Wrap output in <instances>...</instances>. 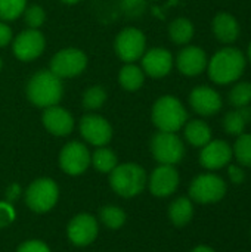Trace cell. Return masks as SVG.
<instances>
[{"label":"cell","instance_id":"obj_24","mask_svg":"<svg viewBox=\"0 0 251 252\" xmlns=\"http://www.w3.org/2000/svg\"><path fill=\"white\" fill-rule=\"evenodd\" d=\"M194 216V207L192 202L188 198H178L172 202L169 208V217L172 223L178 227L186 226Z\"/></svg>","mask_w":251,"mask_h":252},{"label":"cell","instance_id":"obj_23","mask_svg":"<svg viewBox=\"0 0 251 252\" xmlns=\"http://www.w3.org/2000/svg\"><path fill=\"white\" fill-rule=\"evenodd\" d=\"M185 137L192 146L203 148L212 140V128L203 120H192L185 126Z\"/></svg>","mask_w":251,"mask_h":252},{"label":"cell","instance_id":"obj_30","mask_svg":"<svg viewBox=\"0 0 251 252\" xmlns=\"http://www.w3.org/2000/svg\"><path fill=\"white\" fill-rule=\"evenodd\" d=\"M101 220L109 229H120L126 221V214L121 208L108 205L101 210Z\"/></svg>","mask_w":251,"mask_h":252},{"label":"cell","instance_id":"obj_20","mask_svg":"<svg viewBox=\"0 0 251 252\" xmlns=\"http://www.w3.org/2000/svg\"><path fill=\"white\" fill-rule=\"evenodd\" d=\"M213 32L216 38L225 44L234 43L240 35V25L238 21L226 12H220L213 19Z\"/></svg>","mask_w":251,"mask_h":252},{"label":"cell","instance_id":"obj_11","mask_svg":"<svg viewBox=\"0 0 251 252\" xmlns=\"http://www.w3.org/2000/svg\"><path fill=\"white\" fill-rule=\"evenodd\" d=\"M81 137L93 146H105L109 143L112 137V127L111 124L101 115L87 114L80 120L78 124Z\"/></svg>","mask_w":251,"mask_h":252},{"label":"cell","instance_id":"obj_12","mask_svg":"<svg viewBox=\"0 0 251 252\" xmlns=\"http://www.w3.org/2000/svg\"><path fill=\"white\" fill-rule=\"evenodd\" d=\"M59 165L70 176H78L90 165V152L80 142L67 143L59 154Z\"/></svg>","mask_w":251,"mask_h":252},{"label":"cell","instance_id":"obj_26","mask_svg":"<svg viewBox=\"0 0 251 252\" xmlns=\"http://www.w3.org/2000/svg\"><path fill=\"white\" fill-rule=\"evenodd\" d=\"M90 162L99 173H111L117 167V155L111 149L101 146L90 157Z\"/></svg>","mask_w":251,"mask_h":252},{"label":"cell","instance_id":"obj_28","mask_svg":"<svg viewBox=\"0 0 251 252\" xmlns=\"http://www.w3.org/2000/svg\"><path fill=\"white\" fill-rule=\"evenodd\" d=\"M107 100V92L102 86H92L89 87L81 97V103L89 111H96L102 108V105Z\"/></svg>","mask_w":251,"mask_h":252},{"label":"cell","instance_id":"obj_38","mask_svg":"<svg viewBox=\"0 0 251 252\" xmlns=\"http://www.w3.org/2000/svg\"><path fill=\"white\" fill-rule=\"evenodd\" d=\"M191 252H215L212 248H209V247H197V248H194Z\"/></svg>","mask_w":251,"mask_h":252},{"label":"cell","instance_id":"obj_5","mask_svg":"<svg viewBox=\"0 0 251 252\" xmlns=\"http://www.w3.org/2000/svg\"><path fill=\"white\" fill-rule=\"evenodd\" d=\"M114 50L123 62L135 63L146 52V37L139 28L127 27L117 34Z\"/></svg>","mask_w":251,"mask_h":252},{"label":"cell","instance_id":"obj_21","mask_svg":"<svg viewBox=\"0 0 251 252\" xmlns=\"http://www.w3.org/2000/svg\"><path fill=\"white\" fill-rule=\"evenodd\" d=\"M251 120V109L249 106L237 108L235 111H231L223 118V128L228 134L240 136L244 133L246 126Z\"/></svg>","mask_w":251,"mask_h":252},{"label":"cell","instance_id":"obj_2","mask_svg":"<svg viewBox=\"0 0 251 252\" xmlns=\"http://www.w3.org/2000/svg\"><path fill=\"white\" fill-rule=\"evenodd\" d=\"M209 66V77L216 84H231L237 81L246 68V58L241 50L235 47L220 49L213 55Z\"/></svg>","mask_w":251,"mask_h":252},{"label":"cell","instance_id":"obj_7","mask_svg":"<svg viewBox=\"0 0 251 252\" xmlns=\"http://www.w3.org/2000/svg\"><path fill=\"white\" fill-rule=\"evenodd\" d=\"M59 189L52 179H38L34 180L25 193L27 205L36 213H46L55 207L58 202Z\"/></svg>","mask_w":251,"mask_h":252},{"label":"cell","instance_id":"obj_34","mask_svg":"<svg viewBox=\"0 0 251 252\" xmlns=\"http://www.w3.org/2000/svg\"><path fill=\"white\" fill-rule=\"evenodd\" d=\"M16 252H50V250L41 241H27L19 245Z\"/></svg>","mask_w":251,"mask_h":252},{"label":"cell","instance_id":"obj_35","mask_svg":"<svg viewBox=\"0 0 251 252\" xmlns=\"http://www.w3.org/2000/svg\"><path fill=\"white\" fill-rule=\"evenodd\" d=\"M12 40H13L12 28L3 21H0V47H6L7 44L12 43Z\"/></svg>","mask_w":251,"mask_h":252},{"label":"cell","instance_id":"obj_41","mask_svg":"<svg viewBox=\"0 0 251 252\" xmlns=\"http://www.w3.org/2000/svg\"><path fill=\"white\" fill-rule=\"evenodd\" d=\"M1 68H3V61H1V58H0V71H1Z\"/></svg>","mask_w":251,"mask_h":252},{"label":"cell","instance_id":"obj_3","mask_svg":"<svg viewBox=\"0 0 251 252\" xmlns=\"http://www.w3.org/2000/svg\"><path fill=\"white\" fill-rule=\"evenodd\" d=\"M151 118L154 126L160 131L176 133L185 126L188 120V112L178 97L167 94L157 99L152 106Z\"/></svg>","mask_w":251,"mask_h":252},{"label":"cell","instance_id":"obj_19","mask_svg":"<svg viewBox=\"0 0 251 252\" xmlns=\"http://www.w3.org/2000/svg\"><path fill=\"white\" fill-rule=\"evenodd\" d=\"M232 158V148L225 140H210L200 154V162L207 170H219L229 164Z\"/></svg>","mask_w":251,"mask_h":252},{"label":"cell","instance_id":"obj_8","mask_svg":"<svg viewBox=\"0 0 251 252\" xmlns=\"http://www.w3.org/2000/svg\"><path fill=\"white\" fill-rule=\"evenodd\" d=\"M151 152L160 164L175 165L182 161L185 146L176 133L160 131L151 140Z\"/></svg>","mask_w":251,"mask_h":252},{"label":"cell","instance_id":"obj_16","mask_svg":"<svg viewBox=\"0 0 251 252\" xmlns=\"http://www.w3.org/2000/svg\"><path fill=\"white\" fill-rule=\"evenodd\" d=\"M207 63H209L207 55L198 46L183 47L176 58V66H178L179 72L186 77L200 75L203 71H206Z\"/></svg>","mask_w":251,"mask_h":252},{"label":"cell","instance_id":"obj_40","mask_svg":"<svg viewBox=\"0 0 251 252\" xmlns=\"http://www.w3.org/2000/svg\"><path fill=\"white\" fill-rule=\"evenodd\" d=\"M249 59L251 61V43H250V46H249Z\"/></svg>","mask_w":251,"mask_h":252},{"label":"cell","instance_id":"obj_17","mask_svg":"<svg viewBox=\"0 0 251 252\" xmlns=\"http://www.w3.org/2000/svg\"><path fill=\"white\" fill-rule=\"evenodd\" d=\"M179 186V174L173 165L161 164L157 167L149 179V189L151 193L158 198H166L176 192Z\"/></svg>","mask_w":251,"mask_h":252},{"label":"cell","instance_id":"obj_27","mask_svg":"<svg viewBox=\"0 0 251 252\" xmlns=\"http://www.w3.org/2000/svg\"><path fill=\"white\" fill-rule=\"evenodd\" d=\"M228 100L235 108L249 106L251 102V83L243 81V83L235 84L228 94Z\"/></svg>","mask_w":251,"mask_h":252},{"label":"cell","instance_id":"obj_33","mask_svg":"<svg viewBox=\"0 0 251 252\" xmlns=\"http://www.w3.org/2000/svg\"><path fill=\"white\" fill-rule=\"evenodd\" d=\"M15 220V210L9 202H0V227L10 224Z\"/></svg>","mask_w":251,"mask_h":252},{"label":"cell","instance_id":"obj_18","mask_svg":"<svg viewBox=\"0 0 251 252\" xmlns=\"http://www.w3.org/2000/svg\"><path fill=\"white\" fill-rule=\"evenodd\" d=\"M41 120H43L44 128L53 136H61V137L68 136L74 128L72 115L67 109L61 108L58 105L46 108L43 111Z\"/></svg>","mask_w":251,"mask_h":252},{"label":"cell","instance_id":"obj_32","mask_svg":"<svg viewBox=\"0 0 251 252\" xmlns=\"http://www.w3.org/2000/svg\"><path fill=\"white\" fill-rule=\"evenodd\" d=\"M22 15H24L25 24L28 25V28H34V30H38L46 21V12L38 4L27 6Z\"/></svg>","mask_w":251,"mask_h":252},{"label":"cell","instance_id":"obj_9","mask_svg":"<svg viewBox=\"0 0 251 252\" xmlns=\"http://www.w3.org/2000/svg\"><path fill=\"white\" fill-rule=\"evenodd\" d=\"M189 195L200 204H213L226 195V183L216 174H201L192 180Z\"/></svg>","mask_w":251,"mask_h":252},{"label":"cell","instance_id":"obj_4","mask_svg":"<svg viewBox=\"0 0 251 252\" xmlns=\"http://www.w3.org/2000/svg\"><path fill=\"white\" fill-rule=\"evenodd\" d=\"M111 188L123 198H133L139 195L146 183L145 170L138 164H121L111 171Z\"/></svg>","mask_w":251,"mask_h":252},{"label":"cell","instance_id":"obj_6","mask_svg":"<svg viewBox=\"0 0 251 252\" xmlns=\"http://www.w3.org/2000/svg\"><path fill=\"white\" fill-rule=\"evenodd\" d=\"M87 66V56L83 50L77 47H67L55 53L50 59V71L59 77L64 78H72L80 74Z\"/></svg>","mask_w":251,"mask_h":252},{"label":"cell","instance_id":"obj_22","mask_svg":"<svg viewBox=\"0 0 251 252\" xmlns=\"http://www.w3.org/2000/svg\"><path fill=\"white\" fill-rule=\"evenodd\" d=\"M118 83L127 92H138L145 83V72L135 63H126L120 69Z\"/></svg>","mask_w":251,"mask_h":252},{"label":"cell","instance_id":"obj_36","mask_svg":"<svg viewBox=\"0 0 251 252\" xmlns=\"http://www.w3.org/2000/svg\"><path fill=\"white\" fill-rule=\"evenodd\" d=\"M228 174H229V179L234 185H241L246 179V174L243 171V168H240L238 165H231L228 168Z\"/></svg>","mask_w":251,"mask_h":252},{"label":"cell","instance_id":"obj_13","mask_svg":"<svg viewBox=\"0 0 251 252\" xmlns=\"http://www.w3.org/2000/svg\"><path fill=\"white\" fill-rule=\"evenodd\" d=\"M142 71L152 78H163L170 74L173 68V56L167 49L154 47L141 58Z\"/></svg>","mask_w":251,"mask_h":252},{"label":"cell","instance_id":"obj_39","mask_svg":"<svg viewBox=\"0 0 251 252\" xmlns=\"http://www.w3.org/2000/svg\"><path fill=\"white\" fill-rule=\"evenodd\" d=\"M62 3H67V4H75V3H78V1H81V0H61Z\"/></svg>","mask_w":251,"mask_h":252},{"label":"cell","instance_id":"obj_31","mask_svg":"<svg viewBox=\"0 0 251 252\" xmlns=\"http://www.w3.org/2000/svg\"><path fill=\"white\" fill-rule=\"evenodd\" d=\"M235 158L241 165L251 167V134H240L234 145Z\"/></svg>","mask_w":251,"mask_h":252},{"label":"cell","instance_id":"obj_1","mask_svg":"<svg viewBox=\"0 0 251 252\" xmlns=\"http://www.w3.org/2000/svg\"><path fill=\"white\" fill-rule=\"evenodd\" d=\"M25 93L34 106L46 109L61 102L64 96V84L50 69H41L28 80Z\"/></svg>","mask_w":251,"mask_h":252},{"label":"cell","instance_id":"obj_25","mask_svg":"<svg viewBox=\"0 0 251 252\" xmlns=\"http://www.w3.org/2000/svg\"><path fill=\"white\" fill-rule=\"evenodd\" d=\"M170 40L176 44H186L194 37V25L186 18H176L169 25Z\"/></svg>","mask_w":251,"mask_h":252},{"label":"cell","instance_id":"obj_14","mask_svg":"<svg viewBox=\"0 0 251 252\" xmlns=\"http://www.w3.org/2000/svg\"><path fill=\"white\" fill-rule=\"evenodd\" d=\"M68 238L77 247H86L92 244L98 236L96 219L90 214H78L68 224Z\"/></svg>","mask_w":251,"mask_h":252},{"label":"cell","instance_id":"obj_10","mask_svg":"<svg viewBox=\"0 0 251 252\" xmlns=\"http://www.w3.org/2000/svg\"><path fill=\"white\" fill-rule=\"evenodd\" d=\"M46 47V38L40 30L27 28L12 40V50L16 59L31 62L41 56Z\"/></svg>","mask_w":251,"mask_h":252},{"label":"cell","instance_id":"obj_37","mask_svg":"<svg viewBox=\"0 0 251 252\" xmlns=\"http://www.w3.org/2000/svg\"><path fill=\"white\" fill-rule=\"evenodd\" d=\"M19 195H21V186H19L18 183L10 185V186L7 188V190H6V199H7L9 204L13 202V201H16V199L19 198Z\"/></svg>","mask_w":251,"mask_h":252},{"label":"cell","instance_id":"obj_29","mask_svg":"<svg viewBox=\"0 0 251 252\" xmlns=\"http://www.w3.org/2000/svg\"><path fill=\"white\" fill-rule=\"evenodd\" d=\"M27 7V0H0V19L3 22L18 19Z\"/></svg>","mask_w":251,"mask_h":252},{"label":"cell","instance_id":"obj_15","mask_svg":"<svg viewBox=\"0 0 251 252\" xmlns=\"http://www.w3.org/2000/svg\"><path fill=\"white\" fill-rule=\"evenodd\" d=\"M189 105L198 115L210 117L220 111L222 97L215 89L207 87V86H200L191 92Z\"/></svg>","mask_w":251,"mask_h":252}]
</instances>
